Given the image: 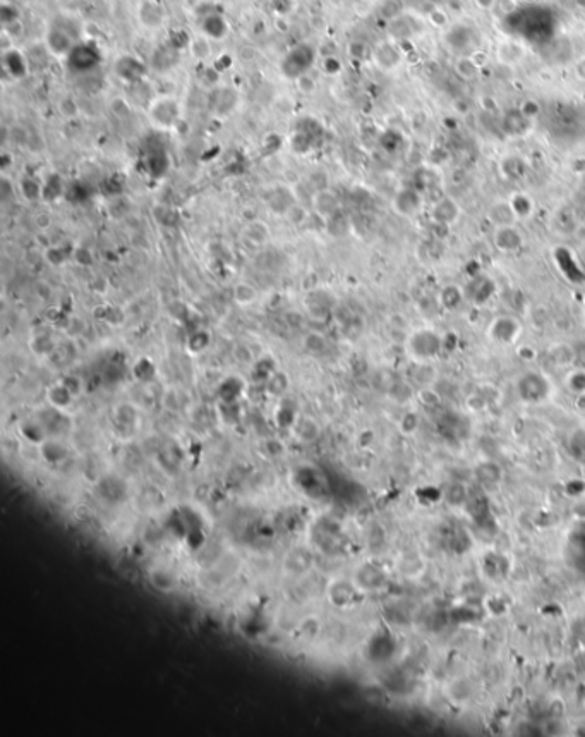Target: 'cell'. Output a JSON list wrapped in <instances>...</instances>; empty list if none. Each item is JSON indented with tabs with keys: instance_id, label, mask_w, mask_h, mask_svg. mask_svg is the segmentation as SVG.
I'll return each mask as SVG.
<instances>
[{
	"instance_id": "cell-13",
	"label": "cell",
	"mask_w": 585,
	"mask_h": 737,
	"mask_svg": "<svg viewBox=\"0 0 585 737\" xmlns=\"http://www.w3.org/2000/svg\"><path fill=\"white\" fill-rule=\"evenodd\" d=\"M494 246L500 249L501 253H516L522 248L523 239L522 234L516 230V226H508V227H498L494 229Z\"/></svg>"
},
{
	"instance_id": "cell-31",
	"label": "cell",
	"mask_w": 585,
	"mask_h": 737,
	"mask_svg": "<svg viewBox=\"0 0 585 737\" xmlns=\"http://www.w3.org/2000/svg\"><path fill=\"white\" fill-rule=\"evenodd\" d=\"M575 74H577V78L580 79V81H585V57H582V59L577 60V64H575Z\"/></svg>"
},
{
	"instance_id": "cell-11",
	"label": "cell",
	"mask_w": 585,
	"mask_h": 737,
	"mask_svg": "<svg viewBox=\"0 0 585 737\" xmlns=\"http://www.w3.org/2000/svg\"><path fill=\"white\" fill-rule=\"evenodd\" d=\"M67 64H71L76 71L85 72L89 71L98 64V52L88 45V43L79 42L72 49V52L67 56Z\"/></svg>"
},
{
	"instance_id": "cell-32",
	"label": "cell",
	"mask_w": 585,
	"mask_h": 737,
	"mask_svg": "<svg viewBox=\"0 0 585 737\" xmlns=\"http://www.w3.org/2000/svg\"><path fill=\"white\" fill-rule=\"evenodd\" d=\"M584 30H585V23H584Z\"/></svg>"
},
{
	"instance_id": "cell-29",
	"label": "cell",
	"mask_w": 585,
	"mask_h": 737,
	"mask_svg": "<svg viewBox=\"0 0 585 737\" xmlns=\"http://www.w3.org/2000/svg\"><path fill=\"white\" fill-rule=\"evenodd\" d=\"M46 260H49L50 263H53V265H62L67 260V255L60 251V248H52L50 251H46Z\"/></svg>"
},
{
	"instance_id": "cell-6",
	"label": "cell",
	"mask_w": 585,
	"mask_h": 737,
	"mask_svg": "<svg viewBox=\"0 0 585 737\" xmlns=\"http://www.w3.org/2000/svg\"><path fill=\"white\" fill-rule=\"evenodd\" d=\"M78 43L79 42L76 40V36L72 35V31H69L66 24H53L45 38L46 52L50 56L57 57V59H67V56Z\"/></svg>"
},
{
	"instance_id": "cell-23",
	"label": "cell",
	"mask_w": 585,
	"mask_h": 737,
	"mask_svg": "<svg viewBox=\"0 0 585 737\" xmlns=\"http://www.w3.org/2000/svg\"><path fill=\"white\" fill-rule=\"evenodd\" d=\"M42 454L46 461L57 462V461H60V459L66 457L67 450L60 442H55V440H45V442H42Z\"/></svg>"
},
{
	"instance_id": "cell-27",
	"label": "cell",
	"mask_w": 585,
	"mask_h": 737,
	"mask_svg": "<svg viewBox=\"0 0 585 737\" xmlns=\"http://www.w3.org/2000/svg\"><path fill=\"white\" fill-rule=\"evenodd\" d=\"M150 581L155 584V588H158V590L168 591L173 588V577L167 573V570H161V569L153 570V574H150Z\"/></svg>"
},
{
	"instance_id": "cell-26",
	"label": "cell",
	"mask_w": 585,
	"mask_h": 737,
	"mask_svg": "<svg viewBox=\"0 0 585 737\" xmlns=\"http://www.w3.org/2000/svg\"><path fill=\"white\" fill-rule=\"evenodd\" d=\"M21 193L28 201H36L43 198V184L36 183L35 179H24L21 183Z\"/></svg>"
},
{
	"instance_id": "cell-24",
	"label": "cell",
	"mask_w": 585,
	"mask_h": 737,
	"mask_svg": "<svg viewBox=\"0 0 585 737\" xmlns=\"http://www.w3.org/2000/svg\"><path fill=\"white\" fill-rule=\"evenodd\" d=\"M245 230H249V232H245V237H247L252 244H265L270 237L268 227L263 222L249 223V226L245 227Z\"/></svg>"
},
{
	"instance_id": "cell-8",
	"label": "cell",
	"mask_w": 585,
	"mask_h": 737,
	"mask_svg": "<svg viewBox=\"0 0 585 737\" xmlns=\"http://www.w3.org/2000/svg\"><path fill=\"white\" fill-rule=\"evenodd\" d=\"M460 215H462V210H460V207H458V203L453 200V198H448V196L436 201L431 208L433 222H435L438 227H446V229H450L453 223H457L458 219H460Z\"/></svg>"
},
{
	"instance_id": "cell-21",
	"label": "cell",
	"mask_w": 585,
	"mask_h": 737,
	"mask_svg": "<svg viewBox=\"0 0 585 737\" xmlns=\"http://www.w3.org/2000/svg\"><path fill=\"white\" fill-rule=\"evenodd\" d=\"M234 299H236L241 306H251L254 305L256 299H258V292H256V289L252 287L251 284L239 282V284L234 287Z\"/></svg>"
},
{
	"instance_id": "cell-14",
	"label": "cell",
	"mask_w": 585,
	"mask_h": 737,
	"mask_svg": "<svg viewBox=\"0 0 585 737\" xmlns=\"http://www.w3.org/2000/svg\"><path fill=\"white\" fill-rule=\"evenodd\" d=\"M486 219L489 220L494 229H498V227L516 226V222H518L510 201H494V203L487 208Z\"/></svg>"
},
{
	"instance_id": "cell-20",
	"label": "cell",
	"mask_w": 585,
	"mask_h": 737,
	"mask_svg": "<svg viewBox=\"0 0 585 737\" xmlns=\"http://www.w3.org/2000/svg\"><path fill=\"white\" fill-rule=\"evenodd\" d=\"M508 201H510L512 208H514L516 219H518V220L529 219V217L532 215L534 201L530 200V198L527 196V194H515V196H512Z\"/></svg>"
},
{
	"instance_id": "cell-10",
	"label": "cell",
	"mask_w": 585,
	"mask_h": 737,
	"mask_svg": "<svg viewBox=\"0 0 585 737\" xmlns=\"http://www.w3.org/2000/svg\"><path fill=\"white\" fill-rule=\"evenodd\" d=\"M2 66L12 79H23L30 72V59L17 49H7L2 53Z\"/></svg>"
},
{
	"instance_id": "cell-19",
	"label": "cell",
	"mask_w": 585,
	"mask_h": 737,
	"mask_svg": "<svg viewBox=\"0 0 585 737\" xmlns=\"http://www.w3.org/2000/svg\"><path fill=\"white\" fill-rule=\"evenodd\" d=\"M462 301H464V292L457 285L450 284L443 287L442 292H439V303L448 312H455L458 306H462Z\"/></svg>"
},
{
	"instance_id": "cell-25",
	"label": "cell",
	"mask_w": 585,
	"mask_h": 737,
	"mask_svg": "<svg viewBox=\"0 0 585 737\" xmlns=\"http://www.w3.org/2000/svg\"><path fill=\"white\" fill-rule=\"evenodd\" d=\"M209 42H211V40L207 38L204 35L198 36V38H193L189 42L191 53H193L196 59H201V60L208 59L209 53H211V45H209Z\"/></svg>"
},
{
	"instance_id": "cell-16",
	"label": "cell",
	"mask_w": 585,
	"mask_h": 737,
	"mask_svg": "<svg viewBox=\"0 0 585 737\" xmlns=\"http://www.w3.org/2000/svg\"><path fill=\"white\" fill-rule=\"evenodd\" d=\"M229 33V24L223 19L222 14H207L201 19V35L209 40H220Z\"/></svg>"
},
{
	"instance_id": "cell-12",
	"label": "cell",
	"mask_w": 585,
	"mask_h": 737,
	"mask_svg": "<svg viewBox=\"0 0 585 737\" xmlns=\"http://www.w3.org/2000/svg\"><path fill=\"white\" fill-rule=\"evenodd\" d=\"M422 198L417 191L414 189H402L393 198V210L400 217H415L421 212Z\"/></svg>"
},
{
	"instance_id": "cell-28",
	"label": "cell",
	"mask_w": 585,
	"mask_h": 737,
	"mask_svg": "<svg viewBox=\"0 0 585 737\" xmlns=\"http://www.w3.org/2000/svg\"><path fill=\"white\" fill-rule=\"evenodd\" d=\"M208 344H209V334H208V332L198 330V332H194L193 335H191L189 349L194 354H200L201 351H204V349L208 348Z\"/></svg>"
},
{
	"instance_id": "cell-4",
	"label": "cell",
	"mask_w": 585,
	"mask_h": 737,
	"mask_svg": "<svg viewBox=\"0 0 585 737\" xmlns=\"http://www.w3.org/2000/svg\"><path fill=\"white\" fill-rule=\"evenodd\" d=\"M316 62V50L309 43H299L285 53L281 60V72L290 79H301Z\"/></svg>"
},
{
	"instance_id": "cell-9",
	"label": "cell",
	"mask_w": 585,
	"mask_h": 737,
	"mask_svg": "<svg viewBox=\"0 0 585 737\" xmlns=\"http://www.w3.org/2000/svg\"><path fill=\"white\" fill-rule=\"evenodd\" d=\"M136 17L148 30H158V28L164 26L165 19H167V12L155 0H141L139 6L136 7Z\"/></svg>"
},
{
	"instance_id": "cell-30",
	"label": "cell",
	"mask_w": 585,
	"mask_h": 737,
	"mask_svg": "<svg viewBox=\"0 0 585 737\" xmlns=\"http://www.w3.org/2000/svg\"><path fill=\"white\" fill-rule=\"evenodd\" d=\"M474 3L482 10H493L496 7L498 0H474Z\"/></svg>"
},
{
	"instance_id": "cell-22",
	"label": "cell",
	"mask_w": 585,
	"mask_h": 737,
	"mask_svg": "<svg viewBox=\"0 0 585 737\" xmlns=\"http://www.w3.org/2000/svg\"><path fill=\"white\" fill-rule=\"evenodd\" d=\"M479 69H481V67L478 66V62H475L472 57H462V59H458L457 62H455V72H457L462 79H474L475 76L479 74Z\"/></svg>"
},
{
	"instance_id": "cell-5",
	"label": "cell",
	"mask_w": 585,
	"mask_h": 737,
	"mask_svg": "<svg viewBox=\"0 0 585 737\" xmlns=\"http://www.w3.org/2000/svg\"><path fill=\"white\" fill-rule=\"evenodd\" d=\"M486 335L491 342L498 346H515L522 335V323L515 316L500 315L491 320L487 325Z\"/></svg>"
},
{
	"instance_id": "cell-17",
	"label": "cell",
	"mask_w": 585,
	"mask_h": 737,
	"mask_svg": "<svg viewBox=\"0 0 585 737\" xmlns=\"http://www.w3.org/2000/svg\"><path fill=\"white\" fill-rule=\"evenodd\" d=\"M46 397H49V403L52 404L53 409L57 411H66L67 407H71V404L74 403V393L71 392L69 389H67V385L64 384H57V385H52L49 389V392H46Z\"/></svg>"
},
{
	"instance_id": "cell-2",
	"label": "cell",
	"mask_w": 585,
	"mask_h": 737,
	"mask_svg": "<svg viewBox=\"0 0 585 737\" xmlns=\"http://www.w3.org/2000/svg\"><path fill=\"white\" fill-rule=\"evenodd\" d=\"M148 121L160 131H171L182 121V103L177 96L158 95L148 102Z\"/></svg>"
},
{
	"instance_id": "cell-3",
	"label": "cell",
	"mask_w": 585,
	"mask_h": 737,
	"mask_svg": "<svg viewBox=\"0 0 585 737\" xmlns=\"http://www.w3.org/2000/svg\"><path fill=\"white\" fill-rule=\"evenodd\" d=\"M515 390L522 403L530 404V406H539V404H544L546 400L551 399L552 384L548 378V375H544L543 371L529 370L516 378Z\"/></svg>"
},
{
	"instance_id": "cell-7",
	"label": "cell",
	"mask_w": 585,
	"mask_h": 737,
	"mask_svg": "<svg viewBox=\"0 0 585 737\" xmlns=\"http://www.w3.org/2000/svg\"><path fill=\"white\" fill-rule=\"evenodd\" d=\"M115 74L128 85H138L146 74V67L136 56H121L115 60Z\"/></svg>"
},
{
	"instance_id": "cell-15",
	"label": "cell",
	"mask_w": 585,
	"mask_h": 737,
	"mask_svg": "<svg viewBox=\"0 0 585 737\" xmlns=\"http://www.w3.org/2000/svg\"><path fill=\"white\" fill-rule=\"evenodd\" d=\"M525 46L518 42H512V40L501 42L496 49L498 60H500L501 64H505V66H515V64H518L520 60L525 57Z\"/></svg>"
},
{
	"instance_id": "cell-1",
	"label": "cell",
	"mask_w": 585,
	"mask_h": 737,
	"mask_svg": "<svg viewBox=\"0 0 585 737\" xmlns=\"http://www.w3.org/2000/svg\"><path fill=\"white\" fill-rule=\"evenodd\" d=\"M405 353L419 364H428L443 353V339L433 328H419L407 337Z\"/></svg>"
},
{
	"instance_id": "cell-18",
	"label": "cell",
	"mask_w": 585,
	"mask_h": 737,
	"mask_svg": "<svg viewBox=\"0 0 585 737\" xmlns=\"http://www.w3.org/2000/svg\"><path fill=\"white\" fill-rule=\"evenodd\" d=\"M563 387L575 397H585V368H572L566 371Z\"/></svg>"
}]
</instances>
